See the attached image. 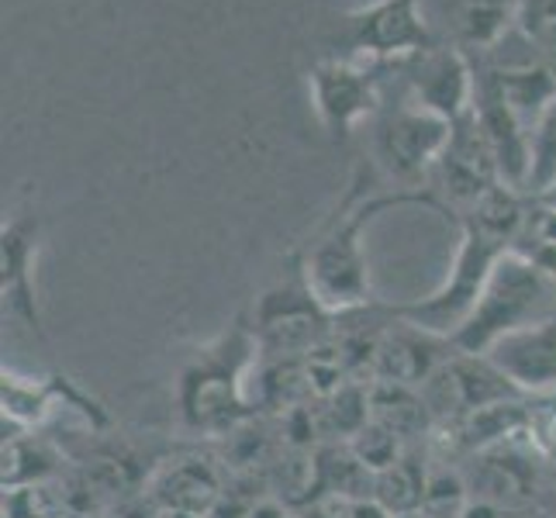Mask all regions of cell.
<instances>
[{
	"label": "cell",
	"instance_id": "277c9868",
	"mask_svg": "<svg viewBox=\"0 0 556 518\" xmlns=\"http://www.w3.org/2000/svg\"><path fill=\"white\" fill-rule=\"evenodd\" d=\"M556 315V277L522 253H505L491 270L481 301L453 336L459 353L488 356L502 339L535 329Z\"/></svg>",
	"mask_w": 556,
	"mask_h": 518
},
{
	"label": "cell",
	"instance_id": "3957f363",
	"mask_svg": "<svg viewBox=\"0 0 556 518\" xmlns=\"http://www.w3.org/2000/svg\"><path fill=\"white\" fill-rule=\"evenodd\" d=\"M260 363V345L253 336V325H236L232 332L222 336L215 345L190 363L180 374V415L190 432L204 435H228L253 415L256 401L249 383H253Z\"/></svg>",
	"mask_w": 556,
	"mask_h": 518
},
{
	"label": "cell",
	"instance_id": "6da1fadb",
	"mask_svg": "<svg viewBox=\"0 0 556 518\" xmlns=\"http://www.w3.org/2000/svg\"><path fill=\"white\" fill-rule=\"evenodd\" d=\"M532 198L511 187H494L470 211L459 215V249L453 256L450 277L439 291L412 304H394V315L418 329L435 332L453 342V336L464 329V321L481 301V291L505 253H511L519 242Z\"/></svg>",
	"mask_w": 556,
	"mask_h": 518
},
{
	"label": "cell",
	"instance_id": "30bf717a",
	"mask_svg": "<svg viewBox=\"0 0 556 518\" xmlns=\"http://www.w3.org/2000/svg\"><path fill=\"white\" fill-rule=\"evenodd\" d=\"M388 87L421 111L456 122L473 104V66L464 49L439 42L432 49L388 63Z\"/></svg>",
	"mask_w": 556,
	"mask_h": 518
},
{
	"label": "cell",
	"instance_id": "7a4b0ae2",
	"mask_svg": "<svg viewBox=\"0 0 556 518\" xmlns=\"http://www.w3.org/2000/svg\"><path fill=\"white\" fill-rule=\"evenodd\" d=\"M363 180H367V169H359V180L350 187V194L342 198L329 225L312 239L308 253L301 256L304 280H308L312 294L332 315H353L363 308H374L367 253H363L359 239H363V228H367L380 211L401 207V204H421L446 218V207L435 201L432 190H394V194L367 198Z\"/></svg>",
	"mask_w": 556,
	"mask_h": 518
},
{
	"label": "cell",
	"instance_id": "9c48e42d",
	"mask_svg": "<svg viewBox=\"0 0 556 518\" xmlns=\"http://www.w3.org/2000/svg\"><path fill=\"white\" fill-rule=\"evenodd\" d=\"M494 187H502L497 156L488 131L473 118V111H467L464 118L453 122L450 142L429 173V190L446 207V218L459 222V215L470 211L484 194H491Z\"/></svg>",
	"mask_w": 556,
	"mask_h": 518
},
{
	"label": "cell",
	"instance_id": "ba28073f",
	"mask_svg": "<svg viewBox=\"0 0 556 518\" xmlns=\"http://www.w3.org/2000/svg\"><path fill=\"white\" fill-rule=\"evenodd\" d=\"M339 60L356 63H394L412 52L439 46L421 0H374L339 17L336 38Z\"/></svg>",
	"mask_w": 556,
	"mask_h": 518
},
{
	"label": "cell",
	"instance_id": "d6986e66",
	"mask_svg": "<svg viewBox=\"0 0 556 518\" xmlns=\"http://www.w3.org/2000/svg\"><path fill=\"white\" fill-rule=\"evenodd\" d=\"M426 488H429V473L415 459V446H412L394 467L380 470L374 477V502L388 515L401 518V515L421 511V505H426Z\"/></svg>",
	"mask_w": 556,
	"mask_h": 518
},
{
	"label": "cell",
	"instance_id": "5b68a950",
	"mask_svg": "<svg viewBox=\"0 0 556 518\" xmlns=\"http://www.w3.org/2000/svg\"><path fill=\"white\" fill-rule=\"evenodd\" d=\"M459 473H464L470 502L494 505L511 515H535L546 508L549 497L553 456L535 443L529 429L522 435H511L505 443L467 456Z\"/></svg>",
	"mask_w": 556,
	"mask_h": 518
},
{
	"label": "cell",
	"instance_id": "8992f818",
	"mask_svg": "<svg viewBox=\"0 0 556 518\" xmlns=\"http://www.w3.org/2000/svg\"><path fill=\"white\" fill-rule=\"evenodd\" d=\"M453 122L421 111L383 84V104L374 114V163L397 190H429V173L450 142Z\"/></svg>",
	"mask_w": 556,
	"mask_h": 518
},
{
	"label": "cell",
	"instance_id": "ac0fdd59",
	"mask_svg": "<svg viewBox=\"0 0 556 518\" xmlns=\"http://www.w3.org/2000/svg\"><path fill=\"white\" fill-rule=\"evenodd\" d=\"M370 418L380 421L383 429H391L405 446H415L418 439L432 432V415L421 401V391L397 388V383L374 380L370 388Z\"/></svg>",
	"mask_w": 556,
	"mask_h": 518
},
{
	"label": "cell",
	"instance_id": "2e32d148",
	"mask_svg": "<svg viewBox=\"0 0 556 518\" xmlns=\"http://www.w3.org/2000/svg\"><path fill=\"white\" fill-rule=\"evenodd\" d=\"M38 249V218L22 215L4 225V304L11 315L25 318L28 329L42 336L38 325V301L31 287V256Z\"/></svg>",
	"mask_w": 556,
	"mask_h": 518
},
{
	"label": "cell",
	"instance_id": "7c38bea8",
	"mask_svg": "<svg viewBox=\"0 0 556 518\" xmlns=\"http://www.w3.org/2000/svg\"><path fill=\"white\" fill-rule=\"evenodd\" d=\"M519 397L526 394L488 356H470L459 350L421 388V401H426L432 415V429L456 426V421H464L473 412Z\"/></svg>",
	"mask_w": 556,
	"mask_h": 518
},
{
	"label": "cell",
	"instance_id": "5bb4252c",
	"mask_svg": "<svg viewBox=\"0 0 556 518\" xmlns=\"http://www.w3.org/2000/svg\"><path fill=\"white\" fill-rule=\"evenodd\" d=\"M522 0H421L439 42L464 52L497 46L519 22Z\"/></svg>",
	"mask_w": 556,
	"mask_h": 518
},
{
	"label": "cell",
	"instance_id": "4fadbf2b",
	"mask_svg": "<svg viewBox=\"0 0 556 518\" xmlns=\"http://www.w3.org/2000/svg\"><path fill=\"white\" fill-rule=\"evenodd\" d=\"M453 353H456V345L450 339L401 321L388 308V321H383L377 350H374L370 377L380 383H397V388L421 391L426 380L443 367Z\"/></svg>",
	"mask_w": 556,
	"mask_h": 518
},
{
	"label": "cell",
	"instance_id": "7402d4cb",
	"mask_svg": "<svg viewBox=\"0 0 556 518\" xmlns=\"http://www.w3.org/2000/svg\"><path fill=\"white\" fill-rule=\"evenodd\" d=\"M532 435L556 459V397H532Z\"/></svg>",
	"mask_w": 556,
	"mask_h": 518
},
{
	"label": "cell",
	"instance_id": "8fae6325",
	"mask_svg": "<svg viewBox=\"0 0 556 518\" xmlns=\"http://www.w3.org/2000/svg\"><path fill=\"white\" fill-rule=\"evenodd\" d=\"M388 63H356L329 55L312 70V104L332 139L346 142L359 122L374 118L383 104Z\"/></svg>",
	"mask_w": 556,
	"mask_h": 518
},
{
	"label": "cell",
	"instance_id": "52a82bcc",
	"mask_svg": "<svg viewBox=\"0 0 556 518\" xmlns=\"http://www.w3.org/2000/svg\"><path fill=\"white\" fill-rule=\"evenodd\" d=\"M336 318L312 294L301 270V256H294L291 277L270 287L256 301L253 336L263 359H308L315 356L336 332Z\"/></svg>",
	"mask_w": 556,
	"mask_h": 518
},
{
	"label": "cell",
	"instance_id": "e0dca14e",
	"mask_svg": "<svg viewBox=\"0 0 556 518\" xmlns=\"http://www.w3.org/2000/svg\"><path fill=\"white\" fill-rule=\"evenodd\" d=\"M156 502L163 505V511H184V515H211L215 502L222 497V481L215 467L207 459H177L156 473Z\"/></svg>",
	"mask_w": 556,
	"mask_h": 518
},
{
	"label": "cell",
	"instance_id": "9a60e30c",
	"mask_svg": "<svg viewBox=\"0 0 556 518\" xmlns=\"http://www.w3.org/2000/svg\"><path fill=\"white\" fill-rule=\"evenodd\" d=\"M488 359L526 397H556V315L535 329L502 339Z\"/></svg>",
	"mask_w": 556,
	"mask_h": 518
},
{
	"label": "cell",
	"instance_id": "44dd1931",
	"mask_svg": "<svg viewBox=\"0 0 556 518\" xmlns=\"http://www.w3.org/2000/svg\"><path fill=\"white\" fill-rule=\"evenodd\" d=\"M515 28L556 66V0H522Z\"/></svg>",
	"mask_w": 556,
	"mask_h": 518
},
{
	"label": "cell",
	"instance_id": "ffe728a7",
	"mask_svg": "<svg viewBox=\"0 0 556 518\" xmlns=\"http://www.w3.org/2000/svg\"><path fill=\"white\" fill-rule=\"evenodd\" d=\"M556 187V101L543 111L529 136V177L526 194L535 201Z\"/></svg>",
	"mask_w": 556,
	"mask_h": 518
}]
</instances>
